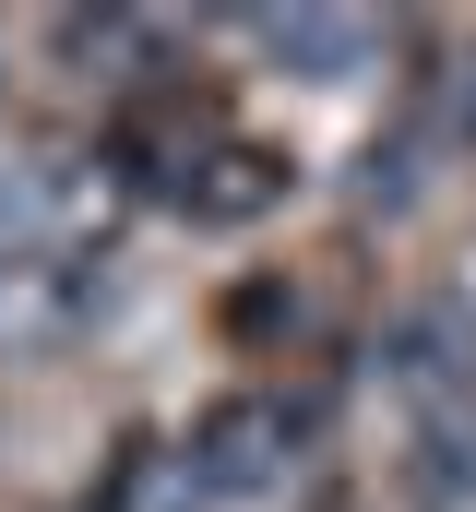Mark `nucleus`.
Here are the masks:
<instances>
[{
    "label": "nucleus",
    "instance_id": "6",
    "mask_svg": "<svg viewBox=\"0 0 476 512\" xmlns=\"http://www.w3.org/2000/svg\"><path fill=\"white\" fill-rule=\"evenodd\" d=\"M465 143H476V60H465Z\"/></svg>",
    "mask_w": 476,
    "mask_h": 512
},
{
    "label": "nucleus",
    "instance_id": "1",
    "mask_svg": "<svg viewBox=\"0 0 476 512\" xmlns=\"http://www.w3.org/2000/svg\"><path fill=\"white\" fill-rule=\"evenodd\" d=\"M286 441H298V417H286L274 393H227V405H203V429H191L179 465H191L203 501H250V489H274Z\"/></svg>",
    "mask_w": 476,
    "mask_h": 512
},
{
    "label": "nucleus",
    "instance_id": "4",
    "mask_svg": "<svg viewBox=\"0 0 476 512\" xmlns=\"http://www.w3.org/2000/svg\"><path fill=\"white\" fill-rule=\"evenodd\" d=\"M381 370H393L405 393H441L453 370H465V310H405L393 346H381Z\"/></svg>",
    "mask_w": 476,
    "mask_h": 512
},
{
    "label": "nucleus",
    "instance_id": "3",
    "mask_svg": "<svg viewBox=\"0 0 476 512\" xmlns=\"http://www.w3.org/2000/svg\"><path fill=\"white\" fill-rule=\"evenodd\" d=\"M262 48H274V60H298L310 84H346V60H369V24H346V12H274V24H262Z\"/></svg>",
    "mask_w": 476,
    "mask_h": 512
},
{
    "label": "nucleus",
    "instance_id": "2",
    "mask_svg": "<svg viewBox=\"0 0 476 512\" xmlns=\"http://www.w3.org/2000/svg\"><path fill=\"white\" fill-rule=\"evenodd\" d=\"M286 191V155H262V143H215L191 179H179V215H203V227H238V215H262Z\"/></svg>",
    "mask_w": 476,
    "mask_h": 512
},
{
    "label": "nucleus",
    "instance_id": "5",
    "mask_svg": "<svg viewBox=\"0 0 476 512\" xmlns=\"http://www.w3.org/2000/svg\"><path fill=\"white\" fill-rule=\"evenodd\" d=\"M405 477H417V501H429V512H465V501H476V429H465V417H429Z\"/></svg>",
    "mask_w": 476,
    "mask_h": 512
}]
</instances>
